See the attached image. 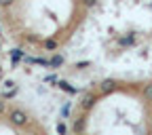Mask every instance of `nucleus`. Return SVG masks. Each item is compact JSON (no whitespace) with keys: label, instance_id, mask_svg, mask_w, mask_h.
Segmentation results:
<instances>
[{"label":"nucleus","instance_id":"f257e3e1","mask_svg":"<svg viewBox=\"0 0 152 135\" xmlns=\"http://www.w3.org/2000/svg\"><path fill=\"white\" fill-rule=\"evenodd\" d=\"M93 104H95V95H91V93H87L85 97H83V101H80V106H83L85 110H91Z\"/></svg>","mask_w":152,"mask_h":135},{"label":"nucleus","instance_id":"f03ea898","mask_svg":"<svg viewBox=\"0 0 152 135\" xmlns=\"http://www.w3.org/2000/svg\"><path fill=\"white\" fill-rule=\"evenodd\" d=\"M99 89H102L104 95H108V93H112L114 89H116V85H114V80H104V82L99 85Z\"/></svg>","mask_w":152,"mask_h":135},{"label":"nucleus","instance_id":"7ed1b4c3","mask_svg":"<svg viewBox=\"0 0 152 135\" xmlns=\"http://www.w3.org/2000/svg\"><path fill=\"white\" fill-rule=\"evenodd\" d=\"M49 63H51V66H55V68H57V66H61V63H64V57H61V55H55V57H53V59H51V61H49Z\"/></svg>","mask_w":152,"mask_h":135},{"label":"nucleus","instance_id":"20e7f679","mask_svg":"<svg viewBox=\"0 0 152 135\" xmlns=\"http://www.w3.org/2000/svg\"><path fill=\"white\" fill-rule=\"evenodd\" d=\"M59 87H61L64 91H68V93H76V89H74V87H70V85H68V82H64V80L59 82Z\"/></svg>","mask_w":152,"mask_h":135},{"label":"nucleus","instance_id":"39448f33","mask_svg":"<svg viewBox=\"0 0 152 135\" xmlns=\"http://www.w3.org/2000/svg\"><path fill=\"white\" fill-rule=\"evenodd\" d=\"M57 133H59V135H66V133H68V129H66V125H64V123L57 125Z\"/></svg>","mask_w":152,"mask_h":135},{"label":"nucleus","instance_id":"423d86ee","mask_svg":"<svg viewBox=\"0 0 152 135\" xmlns=\"http://www.w3.org/2000/svg\"><path fill=\"white\" fill-rule=\"evenodd\" d=\"M144 95H146V99H150V101H152V85H148V87H146Z\"/></svg>","mask_w":152,"mask_h":135},{"label":"nucleus","instance_id":"0eeeda50","mask_svg":"<svg viewBox=\"0 0 152 135\" xmlns=\"http://www.w3.org/2000/svg\"><path fill=\"white\" fill-rule=\"evenodd\" d=\"M131 42H133V36H127V38L121 40V45H131Z\"/></svg>","mask_w":152,"mask_h":135}]
</instances>
